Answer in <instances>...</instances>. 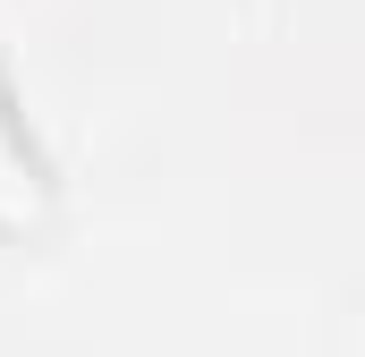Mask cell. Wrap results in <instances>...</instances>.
<instances>
[{
	"mask_svg": "<svg viewBox=\"0 0 365 357\" xmlns=\"http://www.w3.org/2000/svg\"><path fill=\"white\" fill-rule=\"evenodd\" d=\"M43 204H51V171H43V154L26 136V111L0 77V230H34Z\"/></svg>",
	"mask_w": 365,
	"mask_h": 357,
	"instance_id": "obj_1",
	"label": "cell"
}]
</instances>
